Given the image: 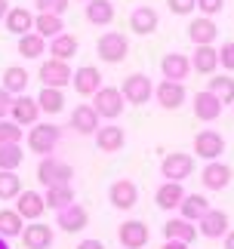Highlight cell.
<instances>
[{
  "label": "cell",
  "instance_id": "cell-1",
  "mask_svg": "<svg viewBox=\"0 0 234 249\" xmlns=\"http://www.w3.org/2000/svg\"><path fill=\"white\" fill-rule=\"evenodd\" d=\"M74 178V169L71 163H65L62 157H40V163H37V181H40L43 188H53V185H71Z\"/></svg>",
  "mask_w": 234,
  "mask_h": 249
},
{
  "label": "cell",
  "instance_id": "cell-2",
  "mask_svg": "<svg viewBox=\"0 0 234 249\" xmlns=\"http://www.w3.org/2000/svg\"><path fill=\"white\" fill-rule=\"evenodd\" d=\"M58 139H62V129L53 126V123H34L31 129H28V151L31 154H40V157H50Z\"/></svg>",
  "mask_w": 234,
  "mask_h": 249
},
{
  "label": "cell",
  "instance_id": "cell-3",
  "mask_svg": "<svg viewBox=\"0 0 234 249\" xmlns=\"http://www.w3.org/2000/svg\"><path fill=\"white\" fill-rule=\"evenodd\" d=\"M126 53H130V40H126L120 31H105L99 40H96V55H99L102 62H108V65L123 62Z\"/></svg>",
  "mask_w": 234,
  "mask_h": 249
},
{
  "label": "cell",
  "instance_id": "cell-4",
  "mask_svg": "<svg viewBox=\"0 0 234 249\" xmlns=\"http://www.w3.org/2000/svg\"><path fill=\"white\" fill-rule=\"evenodd\" d=\"M93 108H96L99 117L117 120L123 114V92L117 89V86H102V89L93 95Z\"/></svg>",
  "mask_w": 234,
  "mask_h": 249
},
{
  "label": "cell",
  "instance_id": "cell-5",
  "mask_svg": "<svg viewBox=\"0 0 234 249\" xmlns=\"http://www.w3.org/2000/svg\"><path fill=\"white\" fill-rule=\"evenodd\" d=\"M194 172V157L191 154H182V151H173V154H163L160 160V176L167 181H182Z\"/></svg>",
  "mask_w": 234,
  "mask_h": 249
},
{
  "label": "cell",
  "instance_id": "cell-6",
  "mask_svg": "<svg viewBox=\"0 0 234 249\" xmlns=\"http://www.w3.org/2000/svg\"><path fill=\"white\" fill-rule=\"evenodd\" d=\"M194 154H197L200 160H207V163L219 160L222 154H225V139H222V132L200 129L197 136H194Z\"/></svg>",
  "mask_w": 234,
  "mask_h": 249
},
{
  "label": "cell",
  "instance_id": "cell-7",
  "mask_svg": "<svg viewBox=\"0 0 234 249\" xmlns=\"http://www.w3.org/2000/svg\"><path fill=\"white\" fill-rule=\"evenodd\" d=\"M37 77H40L43 86H50V89H65L68 83H71L74 71L68 62H58V59H46L40 65V71H37Z\"/></svg>",
  "mask_w": 234,
  "mask_h": 249
},
{
  "label": "cell",
  "instance_id": "cell-8",
  "mask_svg": "<svg viewBox=\"0 0 234 249\" xmlns=\"http://www.w3.org/2000/svg\"><path fill=\"white\" fill-rule=\"evenodd\" d=\"M120 92H123V102H130V105H145L154 95V83H151V77L148 74H130V77L123 80V86H120Z\"/></svg>",
  "mask_w": 234,
  "mask_h": 249
},
{
  "label": "cell",
  "instance_id": "cell-9",
  "mask_svg": "<svg viewBox=\"0 0 234 249\" xmlns=\"http://www.w3.org/2000/svg\"><path fill=\"white\" fill-rule=\"evenodd\" d=\"M117 240H120L123 249H142V246H148L151 231H148V225H145V222L130 218V222H123L120 228H117Z\"/></svg>",
  "mask_w": 234,
  "mask_h": 249
},
{
  "label": "cell",
  "instance_id": "cell-10",
  "mask_svg": "<svg viewBox=\"0 0 234 249\" xmlns=\"http://www.w3.org/2000/svg\"><path fill=\"white\" fill-rule=\"evenodd\" d=\"M71 86H74L77 95L93 99V95L102 89V74H99V68H96V65H80V68L74 71V77H71Z\"/></svg>",
  "mask_w": 234,
  "mask_h": 249
},
{
  "label": "cell",
  "instance_id": "cell-11",
  "mask_svg": "<svg viewBox=\"0 0 234 249\" xmlns=\"http://www.w3.org/2000/svg\"><path fill=\"white\" fill-rule=\"evenodd\" d=\"M108 200H111L114 209H133L139 203V188H136L133 178H117L108 188Z\"/></svg>",
  "mask_w": 234,
  "mask_h": 249
},
{
  "label": "cell",
  "instance_id": "cell-12",
  "mask_svg": "<svg viewBox=\"0 0 234 249\" xmlns=\"http://www.w3.org/2000/svg\"><path fill=\"white\" fill-rule=\"evenodd\" d=\"M86 225H90V213H86V206H80V203H71V206H65V209L56 213V228H62L68 234L83 231Z\"/></svg>",
  "mask_w": 234,
  "mask_h": 249
},
{
  "label": "cell",
  "instance_id": "cell-13",
  "mask_svg": "<svg viewBox=\"0 0 234 249\" xmlns=\"http://www.w3.org/2000/svg\"><path fill=\"white\" fill-rule=\"evenodd\" d=\"M9 117H13L19 126H34V123L40 120V105H37V99H31L28 92H25V95H16Z\"/></svg>",
  "mask_w": 234,
  "mask_h": 249
},
{
  "label": "cell",
  "instance_id": "cell-14",
  "mask_svg": "<svg viewBox=\"0 0 234 249\" xmlns=\"http://www.w3.org/2000/svg\"><path fill=\"white\" fill-rule=\"evenodd\" d=\"M185 83H173V80H160L157 86H154V99H157L160 108H167V111H176V108H182L185 105Z\"/></svg>",
  "mask_w": 234,
  "mask_h": 249
},
{
  "label": "cell",
  "instance_id": "cell-15",
  "mask_svg": "<svg viewBox=\"0 0 234 249\" xmlns=\"http://www.w3.org/2000/svg\"><path fill=\"white\" fill-rule=\"evenodd\" d=\"M197 234L207 237V240H219V237L228 234V215L222 213V209H207V215L197 222Z\"/></svg>",
  "mask_w": 234,
  "mask_h": 249
},
{
  "label": "cell",
  "instance_id": "cell-16",
  "mask_svg": "<svg viewBox=\"0 0 234 249\" xmlns=\"http://www.w3.org/2000/svg\"><path fill=\"white\" fill-rule=\"evenodd\" d=\"M74 132H80V136H96L99 132V114H96L93 105H77L71 111V117H68Z\"/></svg>",
  "mask_w": 234,
  "mask_h": 249
},
{
  "label": "cell",
  "instance_id": "cell-17",
  "mask_svg": "<svg viewBox=\"0 0 234 249\" xmlns=\"http://www.w3.org/2000/svg\"><path fill=\"white\" fill-rule=\"evenodd\" d=\"M200 181H203V188H207V191H225L228 181H231V166L222 163V160H213V163L203 166Z\"/></svg>",
  "mask_w": 234,
  "mask_h": 249
},
{
  "label": "cell",
  "instance_id": "cell-18",
  "mask_svg": "<svg viewBox=\"0 0 234 249\" xmlns=\"http://www.w3.org/2000/svg\"><path fill=\"white\" fill-rule=\"evenodd\" d=\"M160 71H163V80H173V83H182L185 77L191 74V59L182 53H167L160 62Z\"/></svg>",
  "mask_w": 234,
  "mask_h": 249
},
{
  "label": "cell",
  "instance_id": "cell-19",
  "mask_svg": "<svg viewBox=\"0 0 234 249\" xmlns=\"http://www.w3.org/2000/svg\"><path fill=\"white\" fill-rule=\"evenodd\" d=\"M216 34H219V25L213 22V18H207V16L191 18V25H188V40H191L194 46H213Z\"/></svg>",
  "mask_w": 234,
  "mask_h": 249
},
{
  "label": "cell",
  "instance_id": "cell-20",
  "mask_svg": "<svg viewBox=\"0 0 234 249\" xmlns=\"http://www.w3.org/2000/svg\"><path fill=\"white\" fill-rule=\"evenodd\" d=\"M157 25H160V16H157V9L154 6H136L133 13H130V28L136 34H142V37H148L157 31Z\"/></svg>",
  "mask_w": 234,
  "mask_h": 249
},
{
  "label": "cell",
  "instance_id": "cell-21",
  "mask_svg": "<svg viewBox=\"0 0 234 249\" xmlns=\"http://www.w3.org/2000/svg\"><path fill=\"white\" fill-rule=\"evenodd\" d=\"M53 240H56L53 228L43 225V222H31V225L22 231V243H25V249H50Z\"/></svg>",
  "mask_w": 234,
  "mask_h": 249
},
{
  "label": "cell",
  "instance_id": "cell-22",
  "mask_svg": "<svg viewBox=\"0 0 234 249\" xmlns=\"http://www.w3.org/2000/svg\"><path fill=\"white\" fill-rule=\"evenodd\" d=\"M3 22H6V31L16 34V37H25V34L34 31V13L25 9V6H9V13H6Z\"/></svg>",
  "mask_w": 234,
  "mask_h": 249
},
{
  "label": "cell",
  "instance_id": "cell-23",
  "mask_svg": "<svg viewBox=\"0 0 234 249\" xmlns=\"http://www.w3.org/2000/svg\"><path fill=\"white\" fill-rule=\"evenodd\" d=\"M43 209H46L43 194H37V191H22V194L16 197V213L22 218H28V222H37V218L43 215Z\"/></svg>",
  "mask_w": 234,
  "mask_h": 249
},
{
  "label": "cell",
  "instance_id": "cell-24",
  "mask_svg": "<svg viewBox=\"0 0 234 249\" xmlns=\"http://www.w3.org/2000/svg\"><path fill=\"white\" fill-rule=\"evenodd\" d=\"M96 145H99V151H105V154H114V151H120V148L126 145V132H123V126H117V123L99 126V132H96Z\"/></svg>",
  "mask_w": 234,
  "mask_h": 249
},
{
  "label": "cell",
  "instance_id": "cell-25",
  "mask_svg": "<svg viewBox=\"0 0 234 249\" xmlns=\"http://www.w3.org/2000/svg\"><path fill=\"white\" fill-rule=\"evenodd\" d=\"M222 108H225V105H222V102H219L213 92H207V89L194 95V117H197V120H203V123H213V120H219Z\"/></svg>",
  "mask_w": 234,
  "mask_h": 249
},
{
  "label": "cell",
  "instance_id": "cell-26",
  "mask_svg": "<svg viewBox=\"0 0 234 249\" xmlns=\"http://www.w3.org/2000/svg\"><path fill=\"white\" fill-rule=\"evenodd\" d=\"M182 200H185V188L179 185V181H163V185L154 191V203H157L160 209H167V213L179 209Z\"/></svg>",
  "mask_w": 234,
  "mask_h": 249
},
{
  "label": "cell",
  "instance_id": "cell-27",
  "mask_svg": "<svg viewBox=\"0 0 234 249\" xmlns=\"http://www.w3.org/2000/svg\"><path fill=\"white\" fill-rule=\"evenodd\" d=\"M194 237H197V228H194V222H188V218H182V215H176V218H170V222L163 225V240L191 243Z\"/></svg>",
  "mask_w": 234,
  "mask_h": 249
},
{
  "label": "cell",
  "instance_id": "cell-28",
  "mask_svg": "<svg viewBox=\"0 0 234 249\" xmlns=\"http://www.w3.org/2000/svg\"><path fill=\"white\" fill-rule=\"evenodd\" d=\"M28 83H31V77H28V71L22 68V65H9V68L3 71V77H0V86H3L9 95H25Z\"/></svg>",
  "mask_w": 234,
  "mask_h": 249
},
{
  "label": "cell",
  "instance_id": "cell-29",
  "mask_svg": "<svg viewBox=\"0 0 234 249\" xmlns=\"http://www.w3.org/2000/svg\"><path fill=\"white\" fill-rule=\"evenodd\" d=\"M216 68H219V50H213V46H194L191 71H197V74H213Z\"/></svg>",
  "mask_w": 234,
  "mask_h": 249
},
{
  "label": "cell",
  "instance_id": "cell-30",
  "mask_svg": "<svg viewBox=\"0 0 234 249\" xmlns=\"http://www.w3.org/2000/svg\"><path fill=\"white\" fill-rule=\"evenodd\" d=\"M207 209H210V200L203 194H185L182 206H179V215L188 218V222H200V218L207 215Z\"/></svg>",
  "mask_w": 234,
  "mask_h": 249
},
{
  "label": "cell",
  "instance_id": "cell-31",
  "mask_svg": "<svg viewBox=\"0 0 234 249\" xmlns=\"http://www.w3.org/2000/svg\"><path fill=\"white\" fill-rule=\"evenodd\" d=\"M65 31V22L62 16H50V13H37L34 16V34H40L43 40H53Z\"/></svg>",
  "mask_w": 234,
  "mask_h": 249
},
{
  "label": "cell",
  "instance_id": "cell-32",
  "mask_svg": "<svg viewBox=\"0 0 234 249\" xmlns=\"http://www.w3.org/2000/svg\"><path fill=\"white\" fill-rule=\"evenodd\" d=\"M43 203L50 209H65L74 203V188L71 185H53V188H43Z\"/></svg>",
  "mask_w": 234,
  "mask_h": 249
},
{
  "label": "cell",
  "instance_id": "cell-33",
  "mask_svg": "<svg viewBox=\"0 0 234 249\" xmlns=\"http://www.w3.org/2000/svg\"><path fill=\"white\" fill-rule=\"evenodd\" d=\"M77 37L74 34H68V31H62L58 37H53L50 40V55L53 59H58V62H68L71 55H77Z\"/></svg>",
  "mask_w": 234,
  "mask_h": 249
},
{
  "label": "cell",
  "instance_id": "cell-34",
  "mask_svg": "<svg viewBox=\"0 0 234 249\" xmlns=\"http://www.w3.org/2000/svg\"><path fill=\"white\" fill-rule=\"evenodd\" d=\"M86 22L90 25H111L114 22V3L111 0H90L86 3Z\"/></svg>",
  "mask_w": 234,
  "mask_h": 249
},
{
  "label": "cell",
  "instance_id": "cell-35",
  "mask_svg": "<svg viewBox=\"0 0 234 249\" xmlns=\"http://www.w3.org/2000/svg\"><path fill=\"white\" fill-rule=\"evenodd\" d=\"M207 92H213L222 105H234V77H228V74H213V80L207 83Z\"/></svg>",
  "mask_w": 234,
  "mask_h": 249
},
{
  "label": "cell",
  "instance_id": "cell-36",
  "mask_svg": "<svg viewBox=\"0 0 234 249\" xmlns=\"http://www.w3.org/2000/svg\"><path fill=\"white\" fill-rule=\"evenodd\" d=\"M25 231V218L16 209H0V237H22Z\"/></svg>",
  "mask_w": 234,
  "mask_h": 249
},
{
  "label": "cell",
  "instance_id": "cell-37",
  "mask_svg": "<svg viewBox=\"0 0 234 249\" xmlns=\"http://www.w3.org/2000/svg\"><path fill=\"white\" fill-rule=\"evenodd\" d=\"M37 105H40V114H58V111L65 108V92L43 86L40 95H37Z\"/></svg>",
  "mask_w": 234,
  "mask_h": 249
},
{
  "label": "cell",
  "instance_id": "cell-38",
  "mask_svg": "<svg viewBox=\"0 0 234 249\" xmlns=\"http://www.w3.org/2000/svg\"><path fill=\"white\" fill-rule=\"evenodd\" d=\"M46 53V40L40 34H25L19 37V55H25V59H40V55Z\"/></svg>",
  "mask_w": 234,
  "mask_h": 249
},
{
  "label": "cell",
  "instance_id": "cell-39",
  "mask_svg": "<svg viewBox=\"0 0 234 249\" xmlns=\"http://www.w3.org/2000/svg\"><path fill=\"white\" fill-rule=\"evenodd\" d=\"M25 160L22 145H3L0 148V172H16Z\"/></svg>",
  "mask_w": 234,
  "mask_h": 249
},
{
  "label": "cell",
  "instance_id": "cell-40",
  "mask_svg": "<svg viewBox=\"0 0 234 249\" xmlns=\"http://www.w3.org/2000/svg\"><path fill=\"white\" fill-rule=\"evenodd\" d=\"M22 194V178L16 172H0V200H16Z\"/></svg>",
  "mask_w": 234,
  "mask_h": 249
},
{
  "label": "cell",
  "instance_id": "cell-41",
  "mask_svg": "<svg viewBox=\"0 0 234 249\" xmlns=\"http://www.w3.org/2000/svg\"><path fill=\"white\" fill-rule=\"evenodd\" d=\"M22 136H25V129L16 120H0V148L3 145H22Z\"/></svg>",
  "mask_w": 234,
  "mask_h": 249
},
{
  "label": "cell",
  "instance_id": "cell-42",
  "mask_svg": "<svg viewBox=\"0 0 234 249\" xmlns=\"http://www.w3.org/2000/svg\"><path fill=\"white\" fill-rule=\"evenodd\" d=\"M71 0H34L37 13H50V16H65V9Z\"/></svg>",
  "mask_w": 234,
  "mask_h": 249
},
{
  "label": "cell",
  "instance_id": "cell-43",
  "mask_svg": "<svg viewBox=\"0 0 234 249\" xmlns=\"http://www.w3.org/2000/svg\"><path fill=\"white\" fill-rule=\"evenodd\" d=\"M167 6L173 16H191L197 9V0H167Z\"/></svg>",
  "mask_w": 234,
  "mask_h": 249
},
{
  "label": "cell",
  "instance_id": "cell-44",
  "mask_svg": "<svg viewBox=\"0 0 234 249\" xmlns=\"http://www.w3.org/2000/svg\"><path fill=\"white\" fill-rule=\"evenodd\" d=\"M219 65H222L225 71H234V40L222 43V50H219Z\"/></svg>",
  "mask_w": 234,
  "mask_h": 249
},
{
  "label": "cell",
  "instance_id": "cell-45",
  "mask_svg": "<svg viewBox=\"0 0 234 249\" xmlns=\"http://www.w3.org/2000/svg\"><path fill=\"white\" fill-rule=\"evenodd\" d=\"M222 6H225V0H197V9L207 18H213L216 13H222Z\"/></svg>",
  "mask_w": 234,
  "mask_h": 249
},
{
  "label": "cell",
  "instance_id": "cell-46",
  "mask_svg": "<svg viewBox=\"0 0 234 249\" xmlns=\"http://www.w3.org/2000/svg\"><path fill=\"white\" fill-rule=\"evenodd\" d=\"M13 99H16V95H9L3 86H0V120H9V111H13Z\"/></svg>",
  "mask_w": 234,
  "mask_h": 249
},
{
  "label": "cell",
  "instance_id": "cell-47",
  "mask_svg": "<svg viewBox=\"0 0 234 249\" xmlns=\"http://www.w3.org/2000/svg\"><path fill=\"white\" fill-rule=\"evenodd\" d=\"M77 249H105V243L102 240H80V243H77Z\"/></svg>",
  "mask_w": 234,
  "mask_h": 249
},
{
  "label": "cell",
  "instance_id": "cell-48",
  "mask_svg": "<svg viewBox=\"0 0 234 249\" xmlns=\"http://www.w3.org/2000/svg\"><path fill=\"white\" fill-rule=\"evenodd\" d=\"M160 249H188V243H176V240H167Z\"/></svg>",
  "mask_w": 234,
  "mask_h": 249
},
{
  "label": "cell",
  "instance_id": "cell-49",
  "mask_svg": "<svg viewBox=\"0 0 234 249\" xmlns=\"http://www.w3.org/2000/svg\"><path fill=\"white\" fill-rule=\"evenodd\" d=\"M225 249H234V231L225 234Z\"/></svg>",
  "mask_w": 234,
  "mask_h": 249
},
{
  "label": "cell",
  "instance_id": "cell-50",
  "mask_svg": "<svg viewBox=\"0 0 234 249\" xmlns=\"http://www.w3.org/2000/svg\"><path fill=\"white\" fill-rule=\"evenodd\" d=\"M6 13H9V3H6V0H0V18H6Z\"/></svg>",
  "mask_w": 234,
  "mask_h": 249
},
{
  "label": "cell",
  "instance_id": "cell-51",
  "mask_svg": "<svg viewBox=\"0 0 234 249\" xmlns=\"http://www.w3.org/2000/svg\"><path fill=\"white\" fill-rule=\"evenodd\" d=\"M0 249H9V240H6V237H0Z\"/></svg>",
  "mask_w": 234,
  "mask_h": 249
},
{
  "label": "cell",
  "instance_id": "cell-52",
  "mask_svg": "<svg viewBox=\"0 0 234 249\" xmlns=\"http://www.w3.org/2000/svg\"><path fill=\"white\" fill-rule=\"evenodd\" d=\"M83 3H90V0H83Z\"/></svg>",
  "mask_w": 234,
  "mask_h": 249
}]
</instances>
